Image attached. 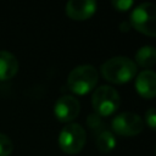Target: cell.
I'll return each instance as SVG.
<instances>
[{
	"label": "cell",
	"instance_id": "2e32d148",
	"mask_svg": "<svg viewBox=\"0 0 156 156\" xmlns=\"http://www.w3.org/2000/svg\"><path fill=\"white\" fill-rule=\"evenodd\" d=\"M111 4H112V6L115 7V10L124 12V11H128V10L133 6L134 2H133L132 0H113Z\"/></svg>",
	"mask_w": 156,
	"mask_h": 156
},
{
	"label": "cell",
	"instance_id": "6da1fadb",
	"mask_svg": "<svg viewBox=\"0 0 156 156\" xmlns=\"http://www.w3.org/2000/svg\"><path fill=\"white\" fill-rule=\"evenodd\" d=\"M100 72L107 82L123 84L134 78L136 74V65L126 56H115L101 65Z\"/></svg>",
	"mask_w": 156,
	"mask_h": 156
},
{
	"label": "cell",
	"instance_id": "30bf717a",
	"mask_svg": "<svg viewBox=\"0 0 156 156\" xmlns=\"http://www.w3.org/2000/svg\"><path fill=\"white\" fill-rule=\"evenodd\" d=\"M18 71V61L13 54L0 50V80L11 79Z\"/></svg>",
	"mask_w": 156,
	"mask_h": 156
},
{
	"label": "cell",
	"instance_id": "9a60e30c",
	"mask_svg": "<svg viewBox=\"0 0 156 156\" xmlns=\"http://www.w3.org/2000/svg\"><path fill=\"white\" fill-rule=\"evenodd\" d=\"M145 123L152 130H156V107H151L145 112Z\"/></svg>",
	"mask_w": 156,
	"mask_h": 156
},
{
	"label": "cell",
	"instance_id": "5bb4252c",
	"mask_svg": "<svg viewBox=\"0 0 156 156\" xmlns=\"http://www.w3.org/2000/svg\"><path fill=\"white\" fill-rule=\"evenodd\" d=\"M13 150V144L11 141V139L0 133V156H9Z\"/></svg>",
	"mask_w": 156,
	"mask_h": 156
},
{
	"label": "cell",
	"instance_id": "9c48e42d",
	"mask_svg": "<svg viewBox=\"0 0 156 156\" xmlns=\"http://www.w3.org/2000/svg\"><path fill=\"white\" fill-rule=\"evenodd\" d=\"M135 89L144 99H152L156 96V72L145 69L136 76Z\"/></svg>",
	"mask_w": 156,
	"mask_h": 156
},
{
	"label": "cell",
	"instance_id": "8992f818",
	"mask_svg": "<svg viewBox=\"0 0 156 156\" xmlns=\"http://www.w3.org/2000/svg\"><path fill=\"white\" fill-rule=\"evenodd\" d=\"M112 130L121 136H134L143 132L144 121L138 113L122 112L115 116L111 122Z\"/></svg>",
	"mask_w": 156,
	"mask_h": 156
},
{
	"label": "cell",
	"instance_id": "7c38bea8",
	"mask_svg": "<svg viewBox=\"0 0 156 156\" xmlns=\"http://www.w3.org/2000/svg\"><path fill=\"white\" fill-rule=\"evenodd\" d=\"M95 145L100 152L107 154L111 150H113V147L116 146L115 135L108 129H104L99 134L95 135Z\"/></svg>",
	"mask_w": 156,
	"mask_h": 156
},
{
	"label": "cell",
	"instance_id": "52a82bcc",
	"mask_svg": "<svg viewBox=\"0 0 156 156\" xmlns=\"http://www.w3.org/2000/svg\"><path fill=\"white\" fill-rule=\"evenodd\" d=\"M80 111V104L77 98L72 95H63L58 98L54 106L55 117L63 123H69L77 118Z\"/></svg>",
	"mask_w": 156,
	"mask_h": 156
},
{
	"label": "cell",
	"instance_id": "7a4b0ae2",
	"mask_svg": "<svg viewBox=\"0 0 156 156\" xmlns=\"http://www.w3.org/2000/svg\"><path fill=\"white\" fill-rule=\"evenodd\" d=\"M98 79L99 73L94 66L79 65L69 72L67 77V87L74 94L84 95L95 88Z\"/></svg>",
	"mask_w": 156,
	"mask_h": 156
},
{
	"label": "cell",
	"instance_id": "ac0fdd59",
	"mask_svg": "<svg viewBox=\"0 0 156 156\" xmlns=\"http://www.w3.org/2000/svg\"><path fill=\"white\" fill-rule=\"evenodd\" d=\"M155 155H156V145H155Z\"/></svg>",
	"mask_w": 156,
	"mask_h": 156
},
{
	"label": "cell",
	"instance_id": "ba28073f",
	"mask_svg": "<svg viewBox=\"0 0 156 156\" xmlns=\"http://www.w3.org/2000/svg\"><path fill=\"white\" fill-rule=\"evenodd\" d=\"M96 11V2L93 0H71L66 4V15L73 21H85Z\"/></svg>",
	"mask_w": 156,
	"mask_h": 156
},
{
	"label": "cell",
	"instance_id": "4fadbf2b",
	"mask_svg": "<svg viewBox=\"0 0 156 156\" xmlns=\"http://www.w3.org/2000/svg\"><path fill=\"white\" fill-rule=\"evenodd\" d=\"M87 126L89 127V129L93 132L94 135H96V134H99L101 130L106 129L102 118H101L100 116L95 115V113L89 115V117L87 118Z\"/></svg>",
	"mask_w": 156,
	"mask_h": 156
},
{
	"label": "cell",
	"instance_id": "5b68a950",
	"mask_svg": "<svg viewBox=\"0 0 156 156\" xmlns=\"http://www.w3.org/2000/svg\"><path fill=\"white\" fill-rule=\"evenodd\" d=\"M87 132L78 123H68L58 134V145L66 154H78L85 145Z\"/></svg>",
	"mask_w": 156,
	"mask_h": 156
},
{
	"label": "cell",
	"instance_id": "8fae6325",
	"mask_svg": "<svg viewBox=\"0 0 156 156\" xmlns=\"http://www.w3.org/2000/svg\"><path fill=\"white\" fill-rule=\"evenodd\" d=\"M135 65L143 68H150L156 65V48L144 45L135 52Z\"/></svg>",
	"mask_w": 156,
	"mask_h": 156
},
{
	"label": "cell",
	"instance_id": "277c9868",
	"mask_svg": "<svg viewBox=\"0 0 156 156\" xmlns=\"http://www.w3.org/2000/svg\"><path fill=\"white\" fill-rule=\"evenodd\" d=\"M119 94L111 85L99 87L98 89H95L91 98V105L95 111V115L100 116L101 118L111 116L119 107Z\"/></svg>",
	"mask_w": 156,
	"mask_h": 156
},
{
	"label": "cell",
	"instance_id": "3957f363",
	"mask_svg": "<svg viewBox=\"0 0 156 156\" xmlns=\"http://www.w3.org/2000/svg\"><path fill=\"white\" fill-rule=\"evenodd\" d=\"M129 23L141 34L156 37V5L152 2L138 5L130 15Z\"/></svg>",
	"mask_w": 156,
	"mask_h": 156
},
{
	"label": "cell",
	"instance_id": "e0dca14e",
	"mask_svg": "<svg viewBox=\"0 0 156 156\" xmlns=\"http://www.w3.org/2000/svg\"><path fill=\"white\" fill-rule=\"evenodd\" d=\"M129 27H132V26H130V23H127V22H122L121 26H119V28H121L122 32H128L129 30Z\"/></svg>",
	"mask_w": 156,
	"mask_h": 156
}]
</instances>
